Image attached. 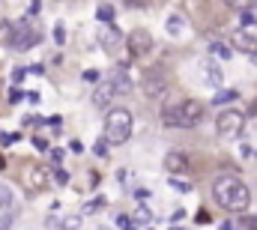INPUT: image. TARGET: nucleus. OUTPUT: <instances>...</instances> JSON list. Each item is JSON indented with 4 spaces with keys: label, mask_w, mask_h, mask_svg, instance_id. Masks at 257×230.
<instances>
[{
    "label": "nucleus",
    "mask_w": 257,
    "mask_h": 230,
    "mask_svg": "<svg viewBox=\"0 0 257 230\" xmlns=\"http://www.w3.org/2000/svg\"><path fill=\"white\" fill-rule=\"evenodd\" d=\"M212 198H215L218 206H225L230 212H245L248 203H251V191L236 176H218L212 182Z\"/></svg>",
    "instance_id": "nucleus-1"
},
{
    "label": "nucleus",
    "mask_w": 257,
    "mask_h": 230,
    "mask_svg": "<svg viewBox=\"0 0 257 230\" xmlns=\"http://www.w3.org/2000/svg\"><path fill=\"white\" fill-rule=\"evenodd\" d=\"M132 111L129 108H111L108 111V120H105V138L111 141L114 146L117 144H126L132 138Z\"/></svg>",
    "instance_id": "nucleus-2"
},
{
    "label": "nucleus",
    "mask_w": 257,
    "mask_h": 230,
    "mask_svg": "<svg viewBox=\"0 0 257 230\" xmlns=\"http://www.w3.org/2000/svg\"><path fill=\"white\" fill-rule=\"evenodd\" d=\"M242 129H245V114L242 111L228 108V111H222L215 117V132L222 135V138H239Z\"/></svg>",
    "instance_id": "nucleus-3"
},
{
    "label": "nucleus",
    "mask_w": 257,
    "mask_h": 230,
    "mask_svg": "<svg viewBox=\"0 0 257 230\" xmlns=\"http://www.w3.org/2000/svg\"><path fill=\"white\" fill-rule=\"evenodd\" d=\"M36 42H39L36 27H27V24L9 27V48H12V51H27V48H33Z\"/></svg>",
    "instance_id": "nucleus-4"
},
{
    "label": "nucleus",
    "mask_w": 257,
    "mask_h": 230,
    "mask_svg": "<svg viewBox=\"0 0 257 230\" xmlns=\"http://www.w3.org/2000/svg\"><path fill=\"white\" fill-rule=\"evenodd\" d=\"M126 48H129V57L141 60V57H146V54L153 51V36L146 33V30H132L126 36Z\"/></svg>",
    "instance_id": "nucleus-5"
},
{
    "label": "nucleus",
    "mask_w": 257,
    "mask_h": 230,
    "mask_svg": "<svg viewBox=\"0 0 257 230\" xmlns=\"http://www.w3.org/2000/svg\"><path fill=\"white\" fill-rule=\"evenodd\" d=\"M203 120V105L198 99H186L179 102V129H192Z\"/></svg>",
    "instance_id": "nucleus-6"
},
{
    "label": "nucleus",
    "mask_w": 257,
    "mask_h": 230,
    "mask_svg": "<svg viewBox=\"0 0 257 230\" xmlns=\"http://www.w3.org/2000/svg\"><path fill=\"white\" fill-rule=\"evenodd\" d=\"M105 81H111V87H114L117 93H129V90H132V75H129V66H126V63H114L111 69H108Z\"/></svg>",
    "instance_id": "nucleus-7"
},
{
    "label": "nucleus",
    "mask_w": 257,
    "mask_h": 230,
    "mask_svg": "<svg viewBox=\"0 0 257 230\" xmlns=\"http://www.w3.org/2000/svg\"><path fill=\"white\" fill-rule=\"evenodd\" d=\"M233 48L242 51V54H248V57H254V54H257V27H242V30H236V33H233Z\"/></svg>",
    "instance_id": "nucleus-8"
},
{
    "label": "nucleus",
    "mask_w": 257,
    "mask_h": 230,
    "mask_svg": "<svg viewBox=\"0 0 257 230\" xmlns=\"http://www.w3.org/2000/svg\"><path fill=\"white\" fill-rule=\"evenodd\" d=\"M27 185H30V188H36V191H42V188H48V185H51V173H48L42 165H33V168L27 171Z\"/></svg>",
    "instance_id": "nucleus-9"
},
{
    "label": "nucleus",
    "mask_w": 257,
    "mask_h": 230,
    "mask_svg": "<svg viewBox=\"0 0 257 230\" xmlns=\"http://www.w3.org/2000/svg\"><path fill=\"white\" fill-rule=\"evenodd\" d=\"M165 168L171 173H182V171H189V156L182 149H171L168 156H165Z\"/></svg>",
    "instance_id": "nucleus-10"
},
{
    "label": "nucleus",
    "mask_w": 257,
    "mask_h": 230,
    "mask_svg": "<svg viewBox=\"0 0 257 230\" xmlns=\"http://www.w3.org/2000/svg\"><path fill=\"white\" fill-rule=\"evenodd\" d=\"M99 45H102V48H108V51H117V48L123 45V33H120L117 27L108 24V27L99 33Z\"/></svg>",
    "instance_id": "nucleus-11"
},
{
    "label": "nucleus",
    "mask_w": 257,
    "mask_h": 230,
    "mask_svg": "<svg viewBox=\"0 0 257 230\" xmlns=\"http://www.w3.org/2000/svg\"><path fill=\"white\" fill-rule=\"evenodd\" d=\"M165 90H168V84H165V78H162V75H146V78H143V93L150 96V99L165 96Z\"/></svg>",
    "instance_id": "nucleus-12"
},
{
    "label": "nucleus",
    "mask_w": 257,
    "mask_h": 230,
    "mask_svg": "<svg viewBox=\"0 0 257 230\" xmlns=\"http://www.w3.org/2000/svg\"><path fill=\"white\" fill-rule=\"evenodd\" d=\"M114 96H117V90L111 87V81H102V84L93 90V105H96V108H105Z\"/></svg>",
    "instance_id": "nucleus-13"
},
{
    "label": "nucleus",
    "mask_w": 257,
    "mask_h": 230,
    "mask_svg": "<svg viewBox=\"0 0 257 230\" xmlns=\"http://www.w3.org/2000/svg\"><path fill=\"white\" fill-rule=\"evenodd\" d=\"M209 54H212L215 60L228 63V60L233 57V48H230V45H225V42H212V45H209Z\"/></svg>",
    "instance_id": "nucleus-14"
},
{
    "label": "nucleus",
    "mask_w": 257,
    "mask_h": 230,
    "mask_svg": "<svg viewBox=\"0 0 257 230\" xmlns=\"http://www.w3.org/2000/svg\"><path fill=\"white\" fill-rule=\"evenodd\" d=\"M15 203V195H12V188L9 185H0V212H9Z\"/></svg>",
    "instance_id": "nucleus-15"
},
{
    "label": "nucleus",
    "mask_w": 257,
    "mask_h": 230,
    "mask_svg": "<svg viewBox=\"0 0 257 230\" xmlns=\"http://www.w3.org/2000/svg\"><path fill=\"white\" fill-rule=\"evenodd\" d=\"M96 18H99L102 24H111V21H114V6H111V3H102V6L96 9Z\"/></svg>",
    "instance_id": "nucleus-16"
},
{
    "label": "nucleus",
    "mask_w": 257,
    "mask_h": 230,
    "mask_svg": "<svg viewBox=\"0 0 257 230\" xmlns=\"http://www.w3.org/2000/svg\"><path fill=\"white\" fill-rule=\"evenodd\" d=\"M111 146H114V144L108 141V138H99V141L93 144V152H96L99 159H108V149H111Z\"/></svg>",
    "instance_id": "nucleus-17"
},
{
    "label": "nucleus",
    "mask_w": 257,
    "mask_h": 230,
    "mask_svg": "<svg viewBox=\"0 0 257 230\" xmlns=\"http://www.w3.org/2000/svg\"><path fill=\"white\" fill-rule=\"evenodd\" d=\"M132 221H138V224H150V221H153V212L146 209V206H138L135 215H132Z\"/></svg>",
    "instance_id": "nucleus-18"
},
{
    "label": "nucleus",
    "mask_w": 257,
    "mask_h": 230,
    "mask_svg": "<svg viewBox=\"0 0 257 230\" xmlns=\"http://www.w3.org/2000/svg\"><path fill=\"white\" fill-rule=\"evenodd\" d=\"M225 3H228L230 9H239V12H245V9H254V6H257V0H225Z\"/></svg>",
    "instance_id": "nucleus-19"
},
{
    "label": "nucleus",
    "mask_w": 257,
    "mask_h": 230,
    "mask_svg": "<svg viewBox=\"0 0 257 230\" xmlns=\"http://www.w3.org/2000/svg\"><path fill=\"white\" fill-rule=\"evenodd\" d=\"M81 227V215H66L60 221V230H78Z\"/></svg>",
    "instance_id": "nucleus-20"
},
{
    "label": "nucleus",
    "mask_w": 257,
    "mask_h": 230,
    "mask_svg": "<svg viewBox=\"0 0 257 230\" xmlns=\"http://www.w3.org/2000/svg\"><path fill=\"white\" fill-rule=\"evenodd\" d=\"M165 27H168V33H171V36H176V33L182 30V18H179V15H171Z\"/></svg>",
    "instance_id": "nucleus-21"
},
{
    "label": "nucleus",
    "mask_w": 257,
    "mask_h": 230,
    "mask_svg": "<svg viewBox=\"0 0 257 230\" xmlns=\"http://www.w3.org/2000/svg\"><path fill=\"white\" fill-rule=\"evenodd\" d=\"M102 206H108V203H105V198H96V201H90V203L84 206V215H96Z\"/></svg>",
    "instance_id": "nucleus-22"
},
{
    "label": "nucleus",
    "mask_w": 257,
    "mask_h": 230,
    "mask_svg": "<svg viewBox=\"0 0 257 230\" xmlns=\"http://www.w3.org/2000/svg\"><path fill=\"white\" fill-rule=\"evenodd\" d=\"M236 99V90H225V93H215V105H225V102H233Z\"/></svg>",
    "instance_id": "nucleus-23"
},
{
    "label": "nucleus",
    "mask_w": 257,
    "mask_h": 230,
    "mask_svg": "<svg viewBox=\"0 0 257 230\" xmlns=\"http://www.w3.org/2000/svg\"><path fill=\"white\" fill-rule=\"evenodd\" d=\"M48 156H51V162L60 168V165H63V159H66V152H63L60 146H54V149H48Z\"/></svg>",
    "instance_id": "nucleus-24"
},
{
    "label": "nucleus",
    "mask_w": 257,
    "mask_h": 230,
    "mask_svg": "<svg viewBox=\"0 0 257 230\" xmlns=\"http://www.w3.org/2000/svg\"><path fill=\"white\" fill-rule=\"evenodd\" d=\"M51 36H54L57 45H63V42H66V27H63V24H54V33H51Z\"/></svg>",
    "instance_id": "nucleus-25"
},
{
    "label": "nucleus",
    "mask_w": 257,
    "mask_h": 230,
    "mask_svg": "<svg viewBox=\"0 0 257 230\" xmlns=\"http://www.w3.org/2000/svg\"><path fill=\"white\" fill-rule=\"evenodd\" d=\"M254 21H257V12L254 9H245L242 12V27H254Z\"/></svg>",
    "instance_id": "nucleus-26"
},
{
    "label": "nucleus",
    "mask_w": 257,
    "mask_h": 230,
    "mask_svg": "<svg viewBox=\"0 0 257 230\" xmlns=\"http://www.w3.org/2000/svg\"><path fill=\"white\" fill-rule=\"evenodd\" d=\"M153 0H126V6H132V9H146Z\"/></svg>",
    "instance_id": "nucleus-27"
},
{
    "label": "nucleus",
    "mask_w": 257,
    "mask_h": 230,
    "mask_svg": "<svg viewBox=\"0 0 257 230\" xmlns=\"http://www.w3.org/2000/svg\"><path fill=\"white\" fill-rule=\"evenodd\" d=\"M171 185H173V188H179V191H192V185H189V182H182V179H176V176L171 179Z\"/></svg>",
    "instance_id": "nucleus-28"
},
{
    "label": "nucleus",
    "mask_w": 257,
    "mask_h": 230,
    "mask_svg": "<svg viewBox=\"0 0 257 230\" xmlns=\"http://www.w3.org/2000/svg\"><path fill=\"white\" fill-rule=\"evenodd\" d=\"M84 81L96 84V81H99V72H96V69H87V72H84Z\"/></svg>",
    "instance_id": "nucleus-29"
},
{
    "label": "nucleus",
    "mask_w": 257,
    "mask_h": 230,
    "mask_svg": "<svg viewBox=\"0 0 257 230\" xmlns=\"http://www.w3.org/2000/svg\"><path fill=\"white\" fill-rule=\"evenodd\" d=\"M57 182H60V185H66V182H69V173H66L63 168H57Z\"/></svg>",
    "instance_id": "nucleus-30"
},
{
    "label": "nucleus",
    "mask_w": 257,
    "mask_h": 230,
    "mask_svg": "<svg viewBox=\"0 0 257 230\" xmlns=\"http://www.w3.org/2000/svg\"><path fill=\"white\" fill-rule=\"evenodd\" d=\"M15 141H18V135H6V132L0 135V144H15Z\"/></svg>",
    "instance_id": "nucleus-31"
},
{
    "label": "nucleus",
    "mask_w": 257,
    "mask_h": 230,
    "mask_svg": "<svg viewBox=\"0 0 257 230\" xmlns=\"http://www.w3.org/2000/svg\"><path fill=\"white\" fill-rule=\"evenodd\" d=\"M69 149H72V152H84V144H81V141H72Z\"/></svg>",
    "instance_id": "nucleus-32"
},
{
    "label": "nucleus",
    "mask_w": 257,
    "mask_h": 230,
    "mask_svg": "<svg viewBox=\"0 0 257 230\" xmlns=\"http://www.w3.org/2000/svg\"><path fill=\"white\" fill-rule=\"evenodd\" d=\"M39 6H42V0H30V15L39 12Z\"/></svg>",
    "instance_id": "nucleus-33"
},
{
    "label": "nucleus",
    "mask_w": 257,
    "mask_h": 230,
    "mask_svg": "<svg viewBox=\"0 0 257 230\" xmlns=\"http://www.w3.org/2000/svg\"><path fill=\"white\" fill-rule=\"evenodd\" d=\"M33 146H36V149H48V144H45L42 138H33Z\"/></svg>",
    "instance_id": "nucleus-34"
},
{
    "label": "nucleus",
    "mask_w": 257,
    "mask_h": 230,
    "mask_svg": "<svg viewBox=\"0 0 257 230\" xmlns=\"http://www.w3.org/2000/svg\"><path fill=\"white\" fill-rule=\"evenodd\" d=\"M239 152H242V156H245V159H251V156H254V149H251L248 144H242V149H239Z\"/></svg>",
    "instance_id": "nucleus-35"
},
{
    "label": "nucleus",
    "mask_w": 257,
    "mask_h": 230,
    "mask_svg": "<svg viewBox=\"0 0 257 230\" xmlns=\"http://www.w3.org/2000/svg\"><path fill=\"white\" fill-rule=\"evenodd\" d=\"M206 221H209V212L200 209V212H198V224H206Z\"/></svg>",
    "instance_id": "nucleus-36"
},
{
    "label": "nucleus",
    "mask_w": 257,
    "mask_h": 230,
    "mask_svg": "<svg viewBox=\"0 0 257 230\" xmlns=\"http://www.w3.org/2000/svg\"><path fill=\"white\" fill-rule=\"evenodd\" d=\"M251 114H254V117H257V99L251 102Z\"/></svg>",
    "instance_id": "nucleus-37"
},
{
    "label": "nucleus",
    "mask_w": 257,
    "mask_h": 230,
    "mask_svg": "<svg viewBox=\"0 0 257 230\" xmlns=\"http://www.w3.org/2000/svg\"><path fill=\"white\" fill-rule=\"evenodd\" d=\"M171 230H189V227H179V224H173V227H171Z\"/></svg>",
    "instance_id": "nucleus-38"
},
{
    "label": "nucleus",
    "mask_w": 257,
    "mask_h": 230,
    "mask_svg": "<svg viewBox=\"0 0 257 230\" xmlns=\"http://www.w3.org/2000/svg\"><path fill=\"white\" fill-rule=\"evenodd\" d=\"M222 230H233V224H222Z\"/></svg>",
    "instance_id": "nucleus-39"
},
{
    "label": "nucleus",
    "mask_w": 257,
    "mask_h": 230,
    "mask_svg": "<svg viewBox=\"0 0 257 230\" xmlns=\"http://www.w3.org/2000/svg\"><path fill=\"white\" fill-rule=\"evenodd\" d=\"M126 230H135V227H132V224H126Z\"/></svg>",
    "instance_id": "nucleus-40"
},
{
    "label": "nucleus",
    "mask_w": 257,
    "mask_h": 230,
    "mask_svg": "<svg viewBox=\"0 0 257 230\" xmlns=\"http://www.w3.org/2000/svg\"><path fill=\"white\" fill-rule=\"evenodd\" d=\"M0 168H3V159H0Z\"/></svg>",
    "instance_id": "nucleus-41"
},
{
    "label": "nucleus",
    "mask_w": 257,
    "mask_h": 230,
    "mask_svg": "<svg viewBox=\"0 0 257 230\" xmlns=\"http://www.w3.org/2000/svg\"><path fill=\"white\" fill-rule=\"evenodd\" d=\"M99 230H108V227H99Z\"/></svg>",
    "instance_id": "nucleus-42"
},
{
    "label": "nucleus",
    "mask_w": 257,
    "mask_h": 230,
    "mask_svg": "<svg viewBox=\"0 0 257 230\" xmlns=\"http://www.w3.org/2000/svg\"><path fill=\"white\" fill-rule=\"evenodd\" d=\"M0 230H6V227H0Z\"/></svg>",
    "instance_id": "nucleus-43"
},
{
    "label": "nucleus",
    "mask_w": 257,
    "mask_h": 230,
    "mask_svg": "<svg viewBox=\"0 0 257 230\" xmlns=\"http://www.w3.org/2000/svg\"><path fill=\"white\" fill-rule=\"evenodd\" d=\"M254 12H257V6H254Z\"/></svg>",
    "instance_id": "nucleus-44"
}]
</instances>
